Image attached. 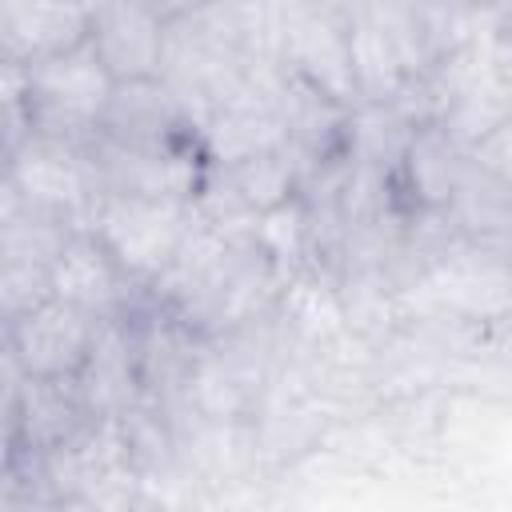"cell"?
<instances>
[{
    "label": "cell",
    "mask_w": 512,
    "mask_h": 512,
    "mask_svg": "<svg viewBox=\"0 0 512 512\" xmlns=\"http://www.w3.org/2000/svg\"><path fill=\"white\" fill-rule=\"evenodd\" d=\"M196 208L188 200H160V196H136V192H100L88 216V228L104 240V248L120 260V268L152 288L176 248L184 244L192 228Z\"/></svg>",
    "instance_id": "6da1fadb"
},
{
    "label": "cell",
    "mask_w": 512,
    "mask_h": 512,
    "mask_svg": "<svg viewBox=\"0 0 512 512\" xmlns=\"http://www.w3.org/2000/svg\"><path fill=\"white\" fill-rule=\"evenodd\" d=\"M4 188L32 208L56 212L88 228L92 204L100 196L92 172V148H76L28 132L24 140L4 148Z\"/></svg>",
    "instance_id": "7a4b0ae2"
},
{
    "label": "cell",
    "mask_w": 512,
    "mask_h": 512,
    "mask_svg": "<svg viewBox=\"0 0 512 512\" xmlns=\"http://www.w3.org/2000/svg\"><path fill=\"white\" fill-rule=\"evenodd\" d=\"M100 324H104L100 316L48 296L32 312L4 324V356H12L24 376L76 380V372L84 368L96 344Z\"/></svg>",
    "instance_id": "3957f363"
},
{
    "label": "cell",
    "mask_w": 512,
    "mask_h": 512,
    "mask_svg": "<svg viewBox=\"0 0 512 512\" xmlns=\"http://www.w3.org/2000/svg\"><path fill=\"white\" fill-rule=\"evenodd\" d=\"M52 296L100 320H112L136 312L148 300V288L120 268V260L104 248L92 228H76L52 260Z\"/></svg>",
    "instance_id": "277c9868"
},
{
    "label": "cell",
    "mask_w": 512,
    "mask_h": 512,
    "mask_svg": "<svg viewBox=\"0 0 512 512\" xmlns=\"http://www.w3.org/2000/svg\"><path fill=\"white\" fill-rule=\"evenodd\" d=\"M280 60L296 80L312 84L336 104H348V108L356 104V80L348 60V20L312 12L304 0H292Z\"/></svg>",
    "instance_id": "5b68a950"
},
{
    "label": "cell",
    "mask_w": 512,
    "mask_h": 512,
    "mask_svg": "<svg viewBox=\"0 0 512 512\" xmlns=\"http://www.w3.org/2000/svg\"><path fill=\"white\" fill-rule=\"evenodd\" d=\"M100 140L120 148L160 152L196 140V132L172 88L160 76H152V80H116V92L100 116Z\"/></svg>",
    "instance_id": "8992f818"
},
{
    "label": "cell",
    "mask_w": 512,
    "mask_h": 512,
    "mask_svg": "<svg viewBox=\"0 0 512 512\" xmlns=\"http://www.w3.org/2000/svg\"><path fill=\"white\" fill-rule=\"evenodd\" d=\"M88 44L112 72V80H152L164 68L168 24L140 0H108L92 8Z\"/></svg>",
    "instance_id": "52a82bcc"
},
{
    "label": "cell",
    "mask_w": 512,
    "mask_h": 512,
    "mask_svg": "<svg viewBox=\"0 0 512 512\" xmlns=\"http://www.w3.org/2000/svg\"><path fill=\"white\" fill-rule=\"evenodd\" d=\"M92 12L84 0H0L4 60H44L88 44Z\"/></svg>",
    "instance_id": "ba28073f"
},
{
    "label": "cell",
    "mask_w": 512,
    "mask_h": 512,
    "mask_svg": "<svg viewBox=\"0 0 512 512\" xmlns=\"http://www.w3.org/2000/svg\"><path fill=\"white\" fill-rule=\"evenodd\" d=\"M72 384H76V396L88 408V416H116L144 392L132 312L100 324L96 344H92V352H88V360Z\"/></svg>",
    "instance_id": "9c48e42d"
},
{
    "label": "cell",
    "mask_w": 512,
    "mask_h": 512,
    "mask_svg": "<svg viewBox=\"0 0 512 512\" xmlns=\"http://www.w3.org/2000/svg\"><path fill=\"white\" fill-rule=\"evenodd\" d=\"M468 160H472V148H464L444 124H436V120L420 124L412 132V144H408L404 164L396 172L408 212H416V208L444 212L460 176H464V168H468Z\"/></svg>",
    "instance_id": "30bf717a"
},
{
    "label": "cell",
    "mask_w": 512,
    "mask_h": 512,
    "mask_svg": "<svg viewBox=\"0 0 512 512\" xmlns=\"http://www.w3.org/2000/svg\"><path fill=\"white\" fill-rule=\"evenodd\" d=\"M280 332L300 344L304 352H320L336 340L348 336V316H344V296L340 280L320 268H304L284 280L280 304H276Z\"/></svg>",
    "instance_id": "8fae6325"
},
{
    "label": "cell",
    "mask_w": 512,
    "mask_h": 512,
    "mask_svg": "<svg viewBox=\"0 0 512 512\" xmlns=\"http://www.w3.org/2000/svg\"><path fill=\"white\" fill-rule=\"evenodd\" d=\"M348 60H352V80H356V104L360 100L388 104L412 84V72L400 48L392 44L388 28L368 8V0L360 12L348 16Z\"/></svg>",
    "instance_id": "7c38bea8"
},
{
    "label": "cell",
    "mask_w": 512,
    "mask_h": 512,
    "mask_svg": "<svg viewBox=\"0 0 512 512\" xmlns=\"http://www.w3.org/2000/svg\"><path fill=\"white\" fill-rule=\"evenodd\" d=\"M416 116L400 104V100H388V104H352L348 112V132H344V156L352 164H368V168H380V172H400L404 164V152L412 144V132H416Z\"/></svg>",
    "instance_id": "4fadbf2b"
},
{
    "label": "cell",
    "mask_w": 512,
    "mask_h": 512,
    "mask_svg": "<svg viewBox=\"0 0 512 512\" xmlns=\"http://www.w3.org/2000/svg\"><path fill=\"white\" fill-rule=\"evenodd\" d=\"M228 188L252 208V212H272L288 200L300 196V184H304V164L300 156L284 144V148H268V152H256V156H244L228 168H216Z\"/></svg>",
    "instance_id": "5bb4252c"
},
{
    "label": "cell",
    "mask_w": 512,
    "mask_h": 512,
    "mask_svg": "<svg viewBox=\"0 0 512 512\" xmlns=\"http://www.w3.org/2000/svg\"><path fill=\"white\" fill-rule=\"evenodd\" d=\"M256 248L280 268V276H296L304 268H312V236H308V212L304 200H288L272 212H260L256 224Z\"/></svg>",
    "instance_id": "9a60e30c"
},
{
    "label": "cell",
    "mask_w": 512,
    "mask_h": 512,
    "mask_svg": "<svg viewBox=\"0 0 512 512\" xmlns=\"http://www.w3.org/2000/svg\"><path fill=\"white\" fill-rule=\"evenodd\" d=\"M52 296V264L36 260H0V312L4 324L32 312Z\"/></svg>",
    "instance_id": "2e32d148"
},
{
    "label": "cell",
    "mask_w": 512,
    "mask_h": 512,
    "mask_svg": "<svg viewBox=\"0 0 512 512\" xmlns=\"http://www.w3.org/2000/svg\"><path fill=\"white\" fill-rule=\"evenodd\" d=\"M312 12H324V16H336V20H348L352 12L364 8V0H304Z\"/></svg>",
    "instance_id": "e0dca14e"
},
{
    "label": "cell",
    "mask_w": 512,
    "mask_h": 512,
    "mask_svg": "<svg viewBox=\"0 0 512 512\" xmlns=\"http://www.w3.org/2000/svg\"><path fill=\"white\" fill-rule=\"evenodd\" d=\"M408 4H416V8H428V4H444V0H408Z\"/></svg>",
    "instance_id": "ac0fdd59"
}]
</instances>
